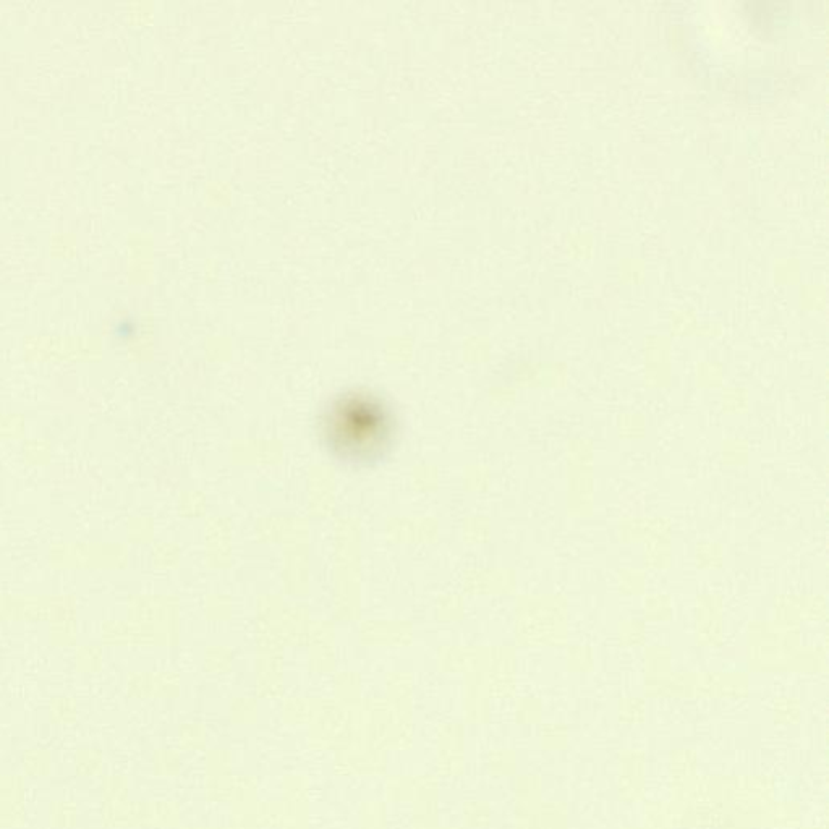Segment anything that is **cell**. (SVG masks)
I'll list each match as a JSON object with an SVG mask.
<instances>
[{
	"label": "cell",
	"mask_w": 829,
	"mask_h": 829,
	"mask_svg": "<svg viewBox=\"0 0 829 829\" xmlns=\"http://www.w3.org/2000/svg\"><path fill=\"white\" fill-rule=\"evenodd\" d=\"M326 436L345 457H373L391 436V418L375 397L352 394L337 400L329 412Z\"/></svg>",
	"instance_id": "obj_1"
}]
</instances>
